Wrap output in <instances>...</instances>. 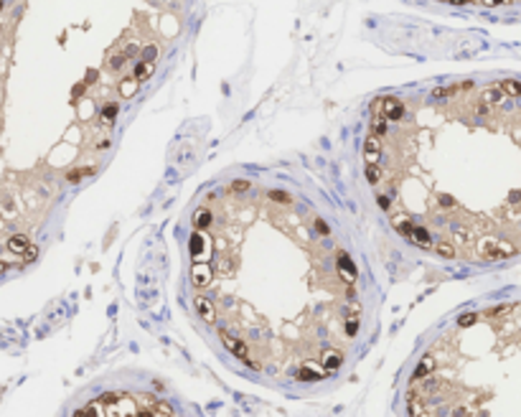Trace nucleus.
I'll return each instance as SVG.
<instances>
[{
  "label": "nucleus",
  "instance_id": "obj_1",
  "mask_svg": "<svg viewBox=\"0 0 521 417\" xmlns=\"http://www.w3.org/2000/svg\"><path fill=\"white\" fill-rule=\"evenodd\" d=\"M412 415H521V303L473 313L417 364Z\"/></svg>",
  "mask_w": 521,
  "mask_h": 417
},
{
  "label": "nucleus",
  "instance_id": "obj_2",
  "mask_svg": "<svg viewBox=\"0 0 521 417\" xmlns=\"http://www.w3.org/2000/svg\"><path fill=\"white\" fill-rule=\"evenodd\" d=\"M364 155H366V163L369 166H376L379 158H381V143L376 135H369L366 143H364Z\"/></svg>",
  "mask_w": 521,
  "mask_h": 417
},
{
  "label": "nucleus",
  "instance_id": "obj_3",
  "mask_svg": "<svg viewBox=\"0 0 521 417\" xmlns=\"http://www.w3.org/2000/svg\"><path fill=\"white\" fill-rule=\"evenodd\" d=\"M442 3H453V5H486V8H496V5H511V3H521V0H442Z\"/></svg>",
  "mask_w": 521,
  "mask_h": 417
},
{
  "label": "nucleus",
  "instance_id": "obj_4",
  "mask_svg": "<svg viewBox=\"0 0 521 417\" xmlns=\"http://www.w3.org/2000/svg\"><path fill=\"white\" fill-rule=\"evenodd\" d=\"M196 308L201 313V321H206V323H214L216 321V310H214V305L208 303L206 298H196Z\"/></svg>",
  "mask_w": 521,
  "mask_h": 417
},
{
  "label": "nucleus",
  "instance_id": "obj_5",
  "mask_svg": "<svg viewBox=\"0 0 521 417\" xmlns=\"http://www.w3.org/2000/svg\"><path fill=\"white\" fill-rule=\"evenodd\" d=\"M211 211H208L206 206H201V208H196V214H193V227L196 229H206V227H211Z\"/></svg>",
  "mask_w": 521,
  "mask_h": 417
},
{
  "label": "nucleus",
  "instance_id": "obj_6",
  "mask_svg": "<svg viewBox=\"0 0 521 417\" xmlns=\"http://www.w3.org/2000/svg\"><path fill=\"white\" fill-rule=\"evenodd\" d=\"M433 249L437 252L440 257H445V260H455V257H458V249H455L450 242H445V239H437V242L433 244Z\"/></svg>",
  "mask_w": 521,
  "mask_h": 417
},
{
  "label": "nucleus",
  "instance_id": "obj_7",
  "mask_svg": "<svg viewBox=\"0 0 521 417\" xmlns=\"http://www.w3.org/2000/svg\"><path fill=\"white\" fill-rule=\"evenodd\" d=\"M31 244V239H28L26 234H13L10 239H8V249L10 252H18V255H23V249Z\"/></svg>",
  "mask_w": 521,
  "mask_h": 417
},
{
  "label": "nucleus",
  "instance_id": "obj_8",
  "mask_svg": "<svg viewBox=\"0 0 521 417\" xmlns=\"http://www.w3.org/2000/svg\"><path fill=\"white\" fill-rule=\"evenodd\" d=\"M94 173V168H77V171H69V183H77V181H82V176H92Z\"/></svg>",
  "mask_w": 521,
  "mask_h": 417
},
{
  "label": "nucleus",
  "instance_id": "obj_9",
  "mask_svg": "<svg viewBox=\"0 0 521 417\" xmlns=\"http://www.w3.org/2000/svg\"><path fill=\"white\" fill-rule=\"evenodd\" d=\"M366 178H369V183H374V186H376V183H379V178H381V171H379L376 166H369V168H366Z\"/></svg>",
  "mask_w": 521,
  "mask_h": 417
},
{
  "label": "nucleus",
  "instance_id": "obj_10",
  "mask_svg": "<svg viewBox=\"0 0 521 417\" xmlns=\"http://www.w3.org/2000/svg\"><path fill=\"white\" fill-rule=\"evenodd\" d=\"M36 257H38V247H36V244H28V247L23 249V260H26V262H33Z\"/></svg>",
  "mask_w": 521,
  "mask_h": 417
},
{
  "label": "nucleus",
  "instance_id": "obj_11",
  "mask_svg": "<svg viewBox=\"0 0 521 417\" xmlns=\"http://www.w3.org/2000/svg\"><path fill=\"white\" fill-rule=\"evenodd\" d=\"M247 188H249L247 181H234V183H232V191H247Z\"/></svg>",
  "mask_w": 521,
  "mask_h": 417
},
{
  "label": "nucleus",
  "instance_id": "obj_12",
  "mask_svg": "<svg viewBox=\"0 0 521 417\" xmlns=\"http://www.w3.org/2000/svg\"><path fill=\"white\" fill-rule=\"evenodd\" d=\"M0 272H3V262H0Z\"/></svg>",
  "mask_w": 521,
  "mask_h": 417
}]
</instances>
